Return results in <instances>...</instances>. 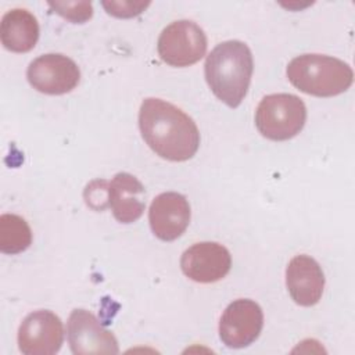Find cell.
Returning <instances> with one entry per match:
<instances>
[{
	"mask_svg": "<svg viewBox=\"0 0 355 355\" xmlns=\"http://www.w3.org/2000/svg\"><path fill=\"white\" fill-rule=\"evenodd\" d=\"M139 128L146 144L161 158L183 162L194 157L200 147L196 122L179 107L157 97L143 100Z\"/></svg>",
	"mask_w": 355,
	"mask_h": 355,
	"instance_id": "cell-1",
	"label": "cell"
},
{
	"mask_svg": "<svg viewBox=\"0 0 355 355\" xmlns=\"http://www.w3.org/2000/svg\"><path fill=\"white\" fill-rule=\"evenodd\" d=\"M252 69V53L240 40L216 44L207 55L204 65L209 89L230 108H237L247 96Z\"/></svg>",
	"mask_w": 355,
	"mask_h": 355,
	"instance_id": "cell-2",
	"label": "cell"
},
{
	"mask_svg": "<svg viewBox=\"0 0 355 355\" xmlns=\"http://www.w3.org/2000/svg\"><path fill=\"white\" fill-rule=\"evenodd\" d=\"M286 73L294 87L316 97L341 94L354 80V72L347 62L324 54L297 55L288 62Z\"/></svg>",
	"mask_w": 355,
	"mask_h": 355,
	"instance_id": "cell-3",
	"label": "cell"
},
{
	"mask_svg": "<svg viewBox=\"0 0 355 355\" xmlns=\"http://www.w3.org/2000/svg\"><path fill=\"white\" fill-rule=\"evenodd\" d=\"M306 121L304 101L290 93L265 96L255 111L258 132L275 141H284L297 136Z\"/></svg>",
	"mask_w": 355,
	"mask_h": 355,
	"instance_id": "cell-4",
	"label": "cell"
},
{
	"mask_svg": "<svg viewBox=\"0 0 355 355\" xmlns=\"http://www.w3.org/2000/svg\"><path fill=\"white\" fill-rule=\"evenodd\" d=\"M207 46V36L196 22L179 19L162 29L157 50L164 62L182 68L198 62L205 55Z\"/></svg>",
	"mask_w": 355,
	"mask_h": 355,
	"instance_id": "cell-5",
	"label": "cell"
},
{
	"mask_svg": "<svg viewBox=\"0 0 355 355\" xmlns=\"http://www.w3.org/2000/svg\"><path fill=\"white\" fill-rule=\"evenodd\" d=\"M28 82L40 93L58 96L73 90L80 80L76 62L60 53L42 54L26 69Z\"/></svg>",
	"mask_w": 355,
	"mask_h": 355,
	"instance_id": "cell-6",
	"label": "cell"
},
{
	"mask_svg": "<svg viewBox=\"0 0 355 355\" xmlns=\"http://www.w3.org/2000/svg\"><path fill=\"white\" fill-rule=\"evenodd\" d=\"M263 313L261 306L248 298L230 302L219 322V337L229 348H244L252 344L261 334Z\"/></svg>",
	"mask_w": 355,
	"mask_h": 355,
	"instance_id": "cell-7",
	"label": "cell"
},
{
	"mask_svg": "<svg viewBox=\"0 0 355 355\" xmlns=\"http://www.w3.org/2000/svg\"><path fill=\"white\" fill-rule=\"evenodd\" d=\"M62 341V322L51 311H33L19 324L18 348L25 355H53L60 351Z\"/></svg>",
	"mask_w": 355,
	"mask_h": 355,
	"instance_id": "cell-8",
	"label": "cell"
},
{
	"mask_svg": "<svg viewBox=\"0 0 355 355\" xmlns=\"http://www.w3.org/2000/svg\"><path fill=\"white\" fill-rule=\"evenodd\" d=\"M67 336L75 355L118 354V341L98 319L86 309H73L68 318Z\"/></svg>",
	"mask_w": 355,
	"mask_h": 355,
	"instance_id": "cell-9",
	"label": "cell"
},
{
	"mask_svg": "<svg viewBox=\"0 0 355 355\" xmlns=\"http://www.w3.org/2000/svg\"><path fill=\"white\" fill-rule=\"evenodd\" d=\"M232 266L229 250L215 241H201L189 247L182 258V272L197 283H215L223 279Z\"/></svg>",
	"mask_w": 355,
	"mask_h": 355,
	"instance_id": "cell-10",
	"label": "cell"
},
{
	"mask_svg": "<svg viewBox=\"0 0 355 355\" xmlns=\"http://www.w3.org/2000/svg\"><path fill=\"white\" fill-rule=\"evenodd\" d=\"M190 204L176 191L158 194L150 205L148 222L155 237L162 241H173L180 237L190 223Z\"/></svg>",
	"mask_w": 355,
	"mask_h": 355,
	"instance_id": "cell-11",
	"label": "cell"
},
{
	"mask_svg": "<svg viewBox=\"0 0 355 355\" xmlns=\"http://www.w3.org/2000/svg\"><path fill=\"white\" fill-rule=\"evenodd\" d=\"M286 286L295 304L312 306L319 302L323 294V270L312 257L295 255L286 268Z\"/></svg>",
	"mask_w": 355,
	"mask_h": 355,
	"instance_id": "cell-12",
	"label": "cell"
},
{
	"mask_svg": "<svg viewBox=\"0 0 355 355\" xmlns=\"http://www.w3.org/2000/svg\"><path fill=\"white\" fill-rule=\"evenodd\" d=\"M144 193V186L136 176L128 172L116 173L108 184V204L114 218L125 225L136 222L146 208Z\"/></svg>",
	"mask_w": 355,
	"mask_h": 355,
	"instance_id": "cell-13",
	"label": "cell"
},
{
	"mask_svg": "<svg viewBox=\"0 0 355 355\" xmlns=\"http://www.w3.org/2000/svg\"><path fill=\"white\" fill-rule=\"evenodd\" d=\"M39 39L36 17L25 8L8 10L0 22V40L12 53L31 51Z\"/></svg>",
	"mask_w": 355,
	"mask_h": 355,
	"instance_id": "cell-14",
	"label": "cell"
},
{
	"mask_svg": "<svg viewBox=\"0 0 355 355\" xmlns=\"http://www.w3.org/2000/svg\"><path fill=\"white\" fill-rule=\"evenodd\" d=\"M32 244V230L28 222L15 214L0 216V251L15 255Z\"/></svg>",
	"mask_w": 355,
	"mask_h": 355,
	"instance_id": "cell-15",
	"label": "cell"
},
{
	"mask_svg": "<svg viewBox=\"0 0 355 355\" xmlns=\"http://www.w3.org/2000/svg\"><path fill=\"white\" fill-rule=\"evenodd\" d=\"M51 10L72 24H83L93 15V6L90 1H57L49 3Z\"/></svg>",
	"mask_w": 355,
	"mask_h": 355,
	"instance_id": "cell-16",
	"label": "cell"
},
{
	"mask_svg": "<svg viewBox=\"0 0 355 355\" xmlns=\"http://www.w3.org/2000/svg\"><path fill=\"white\" fill-rule=\"evenodd\" d=\"M108 184L110 182L107 180H93L90 182L86 189H85V193H83V197H85V201L86 204L96 209V211H101L104 208H108L110 204H108Z\"/></svg>",
	"mask_w": 355,
	"mask_h": 355,
	"instance_id": "cell-17",
	"label": "cell"
},
{
	"mask_svg": "<svg viewBox=\"0 0 355 355\" xmlns=\"http://www.w3.org/2000/svg\"><path fill=\"white\" fill-rule=\"evenodd\" d=\"M103 7L110 15L118 18H132L141 14L150 3H135V1H103Z\"/></svg>",
	"mask_w": 355,
	"mask_h": 355,
	"instance_id": "cell-18",
	"label": "cell"
}]
</instances>
